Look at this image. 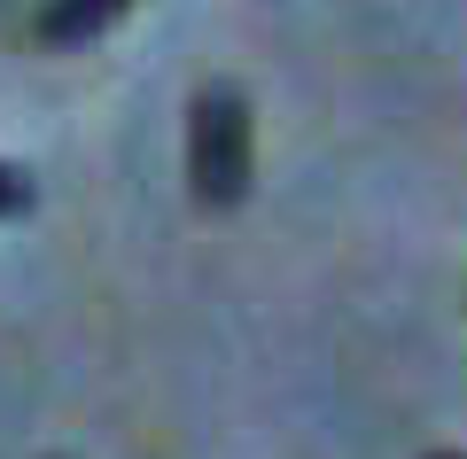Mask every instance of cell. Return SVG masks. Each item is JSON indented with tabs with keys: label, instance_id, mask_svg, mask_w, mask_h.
<instances>
[{
	"label": "cell",
	"instance_id": "obj_2",
	"mask_svg": "<svg viewBox=\"0 0 467 459\" xmlns=\"http://www.w3.org/2000/svg\"><path fill=\"white\" fill-rule=\"evenodd\" d=\"M125 8H133V0H39L32 39L39 47H86V39H101Z\"/></svg>",
	"mask_w": 467,
	"mask_h": 459
},
{
	"label": "cell",
	"instance_id": "obj_1",
	"mask_svg": "<svg viewBox=\"0 0 467 459\" xmlns=\"http://www.w3.org/2000/svg\"><path fill=\"white\" fill-rule=\"evenodd\" d=\"M257 172V132H250V101L242 86H202L187 110V180H195L202 211H234L250 195Z\"/></svg>",
	"mask_w": 467,
	"mask_h": 459
},
{
	"label": "cell",
	"instance_id": "obj_3",
	"mask_svg": "<svg viewBox=\"0 0 467 459\" xmlns=\"http://www.w3.org/2000/svg\"><path fill=\"white\" fill-rule=\"evenodd\" d=\"M16 211H32V187H24L8 164H0V218H16Z\"/></svg>",
	"mask_w": 467,
	"mask_h": 459
},
{
	"label": "cell",
	"instance_id": "obj_4",
	"mask_svg": "<svg viewBox=\"0 0 467 459\" xmlns=\"http://www.w3.org/2000/svg\"><path fill=\"white\" fill-rule=\"evenodd\" d=\"M429 459H467V452H429Z\"/></svg>",
	"mask_w": 467,
	"mask_h": 459
}]
</instances>
